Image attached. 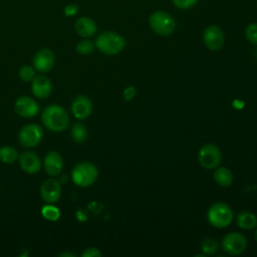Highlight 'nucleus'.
Masks as SVG:
<instances>
[{
  "label": "nucleus",
  "mask_w": 257,
  "mask_h": 257,
  "mask_svg": "<svg viewBox=\"0 0 257 257\" xmlns=\"http://www.w3.org/2000/svg\"><path fill=\"white\" fill-rule=\"evenodd\" d=\"M42 122L49 131L62 132L69 123V116L66 110L58 104H50L42 111Z\"/></svg>",
  "instance_id": "obj_1"
},
{
  "label": "nucleus",
  "mask_w": 257,
  "mask_h": 257,
  "mask_svg": "<svg viewBox=\"0 0 257 257\" xmlns=\"http://www.w3.org/2000/svg\"><path fill=\"white\" fill-rule=\"evenodd\" d=\"M94 44L100 52L106 55H114L124 48L125 40L116 32L104 31L96 37Z\"/></svg>",
  "instance_id": "obj_2"
},
{
  "label": "nucleus",
  "mask_w": 257,
  "mask_h": 257,
  "mask_svg": "<svg viewBox=\"0 0 257 257\" xmlns=\"http://www.w3.org/2000/svg\"><path fill=\"white\" fill-rule=\"evenodd\" d=\"M149 24L152 30L162 36H168L172 34L176 28L175 19L167 12L158 10L151 14L149 18Z\"/></svg>",
  "instance_id": "obj_3"
},
{
  "label": "nucleus",
  "mask_w": 257,
  "mask_h": 257,
  "mask_svg": "<svg viewBox=\"0 0 257 257\" xmlns=\"http://www.w3.org/2000/svg\"><path fill=\"white\" fill-rule=\"evenodd\" d=\"M207 218L213 227L225 228L233 220V211L225 203H215L209 208Z\"/></svg>",
  "instance_id": "obj_4"
},
{
  "label": "nucleus",
  "mask_w": 257,
  "mask_h": 257,
  "mask_svg": "<svg viewBox=\"0 0 257 257\" xmlns=\"http://www.w3.org/2000/svg\"><path fill=\"white\" fill-rule=\"evenodd\" d=\"M98 171L96 167L88 162H82L77 164L71 173L72 181L79 187H88L92 185L97 179Z\"/></svg>",
  "instance_id": "obj_5"
},
{
  "label": "nucleus",
  "mask_w": 257,
  "mask_h": 257,
  "mask_svg": "<svg viewBox=\"0 0 257 257\" xmlns=\"http://www.w3.org/2000/svg\"><path fill=\"white\" fill-rule=\"evenodd\" d=\"M222 159L220 149L214 144H205L201 147L198 153V160L200 165L208 170L219 167Z\"/></svg>",
  "instance_id": "obj_6"
},
{
  "label": "nucleus",
  "mask_w": 257,
  "mask_h": 257,
  "mask_svg": "<svg viewBox=\"0 0 257 257\" xmlns=\"http://www.w3.org/2000/svg\"><path fill=\"white\" fill-rule=\"evenodd\" d=\"M247 246L246 237L237 232H231L222 240V249L228 255H239L243 253Z\"/></svg>",
  "instance_id": "obj_7"
},
{
  "label": "nucleus",
  "mask_w": 257,
  "mask_h": 257,
  "mask_svg": "<svg viewBox=\"0 0 257 257\" xmlns=\"http://www.w3.org/2000/svg\"><path fill=\"white\" fill-rule=\"evenodd\" d=\"M42 137V128L35 123L26 124L19 132V142L25 148L37 146L41 142Z\"/></svg>",
  "instance_id": "obj_8"
},
{
  "label": "nucleus",
  "mask_w": 257,
  "mask_h": 257,
  "mask_svg": "<svg viewBox=\"0 0 257 257\" xmlns=\"http://www.w3.org/2000/svg\"><path fill=\"white\" fill-rule=\"evenodd\" d=\"M224 40L223 31L216 25L208 26L203 32V41L210 50L217 51L221 49L224 44Z\"/></svg>",
  "instance_id": "obj_9"
},
{
  "label": "nucleus",
  "mask_w": 257,
  "mask_h": 257,
  "mask_svg": "<svg viewBox=\"0 0 257 257\" xmlns=\"http://www.w3.org/2000/svg\"><path fill=\"white\" fill-rule=\"evenodd\" d=\"M61 187L55 179H47L40 188V196L42 200L48 204L55 203L60 198Z\"/></svg>",
  "instance_id": "obj_10"
},
{
  "label": "nucleus",
  "mask_w": 257,
  "mask_h": 257,
  "mask_svg": "<svg viewBox=\"0 0 257 257\" xmlns=\"http://www.w3.org/2000/svg\"><path fill=\"white\" fill-rule=\"evenodd\" d=\"M55 62L54 53L47 48H43L39 50L33 58L34 68L39 72H47L49 71Z\"/></svg>",
  "instance_id": "obj_11"
},
{
  "label": "nucleus",
  "mask_w": 257,
  "mask_h": 257,
  "mask_svg": "<svg viewBox=\"0 0 257 257\" xmlns=\"http://www.w3.org/2000/svg\"><path fill=\"white\" fill-rule=\"evenodd\" d=\"M16 112L23 117H32L38 113L37 102L29 96H20L15 102Z\"/></svg>",
  "instance_id": "obj_12"
},
{
  "label": "nucleus",
  "mask_w": 257,
  "mask_h": 257,
  "mask_svg": "<svg viewBox=\"0 0 257 257\" xmlns=\"http://www.w3.org/2000/svg\"><path fill=\"white\" fill-rule=\"evenodd\" d=\"M73 115L78 119H84L90 115L92 110V103L85 95H78L74 98L71 105Z\"/></svg>",
  "instance_id": "obj_13"
},
{
  "label": "nucleus",
  "mask_w": 257,
  "mask_h": 257,
  "mask_svg": "<svg viewBox=\"0 0 257 257\" xmlns=\"http://www.w3.org/2000/svg\"><path fill=\"white\" fill-rule=\"evenodd\" d=\"M63 168V160L61 156L55 152H48L44 158V169L49 176H57Z\"/></svg>",
  "instance_id": "obj_14"
},
{
  "label": "nucleus",
  "mask_w": 257,
  "mask_h": 257,
  "mask_svg": "<svg viewBox=\"0 0 257 257\" xmlns=\"http://www.w3.org/2000/svg\"><path fill=\"white\" fill-rule=\"evenodd\" d=\"M19 164L23 171L29 174L37 173L41 168V162L38 156L32 152H24L19 156Z\"/></svg>",
  "instance_id": "obj_15"
},
{
  "label": "nucleus",
  "mask_w": 257,
  "mask_h": 257,
  "mask_svg": "<svg viewBox=\"0 0 257 257\" xmlns=\"http://www.w3.org/2000/svg\"><path fill=\"white\" fill-rule=\"evenodd\" d=\"M52 89L51 82L48 77L44 75H38L33 78L31 84L32 93L38 98H46Z\"/></svg>",
  "instance_id": "obj_16"
},
{
  "label": "nucleus",
  "mask_w": 257,
  "mask_h": 257,
  "mask_svg": "<svg viewBox=\"0 0 257 257\" xmlns=\"http://www.w3.org/2000/svg\"><path fill=\"white\" fill-rule=\"evenodd\" d=\"M75 31L76 33L84 38L91 37L95 34L97 26L95 22L89 17H80L75 22Z\"/></svg>",
  "instance_id": "obj_17"
},
{
  "label": "nucleus",
  "mask_w": 257,
  "mask_h": 257,
  "mask_svg": "<svg viewBox=\"0 0 257 257\" xmlns=\"http://www.w3.org/2000/svg\"><path fill=\"white\" fill-rule=\"evenodd\" d=\"M214 180L221 187H229L233 183V174L226 167H217L214 172Z\"/></svg>",
  "instance_id": "obj_18"
},
{
  "label": "nucleus",
  "mask_w": 257,
  "mask_h": 257,
  "mask_svg": "<svg viewBox=\"0 0 257 257\" xmlns=\"http://www.w3.org/2000/svg\"><path fill=\"white\" fill-rule=\"evenodd\" d=\"M237 225L245 230L253 229L257 226V217L255 214L248 211L240 212L237 216Z\"/></svg>",
  "instance_id": "obj_19"
},
{
  "label": "nucleus",
  "mask_w": 257,
  "mask_h": 257,
  "mask_svg": "<svg viewBox=\"0 0 257 257\" xmlns=\"http://www.w3.org/2000/svg\"><path fill=\"white\" fill-rule=\"evenodd\" d=\"M70 133H71L72 139L76 143H83L84 141H86V139L88 137V133H87V130H86L85 125H83L80 122L74 123L71 127Z\"/></svg>",
  "instance_id": "obj_20"
},
{
  "label": "nucleus",
  "mask_w": 257,
  "mask_h": 257,
  "mask_svg": "<svg viewBox=\"0 0 257 257\" xmlns=\"http://www.w3.org/2000/svg\"><path fill=\"white\" fill-rule=\"evenodd\" d=\"M18 158L17 151L12 147H3L0 149V161L5 164H12Z\"/></svg>",
  "instance_id": "obj_21"
},
{
  "label": "nucleus",
  "mask_w": 257,
  "mask_h": 257,
  "mask_svg": "<svg viewBox=\"0 0 257 257\" xmlns=\"http://www.w3.org/2000/svg\"><path fill=\"white\" fill-rule=\"evenodd\" d=\"M219 245L213 238H205L201 243V249L205 255H214L218 251Z\"/></svg>",
  "instance_id": "obj_22"
},
{
  "label": "nucleus",
  "mask_w": 257,
  "mask_h": 257,
  "mask_svg": "<svg viewBox=\"0 0 257 257\" xmlns=\"http://www.w3.org/2000/svg\"><path fill=\"white\" fill-rule=\"evenodd\" d=\"M41 213H42V216L47 219V220H50V221H55L59 218L60 216V212L59 210L52 206V205H46L42 208L41 210Z\"/></svg>",
  "instance_id": "obj_23"
},
{
  "label": "nucleus",
  "mask_w": 257,
  "mask_h": 257,
  "mask_svg": "<svg viewBox=\"0 0 257 257\" xmlns=\"http://www.w3.org/2000/svg\"><path fill=\"white\" fill-rule=\"evenodd\" d=\"M94 46H95V44L92 41L84 39L77 43L76 50L79 54L87 55V54H90L94 50Z\"/></svg>",
  "instance_id": "obj_24"
},
{
  "label": "nucleus",
  "mask_w": 257,
  "mask_h": 257,
  "mask_svg": "<svg viewBox=\"0 0 257 257\" xmlns=\"http://www.w3.org/2000/svg\"><path fill=\"white\" fill-rule=\"evenodd\" d=\"M245 37L250 43L257 45V23H251L246 27Z\"/></svg>",
  "instance_id": "obj_25"
},
{
  "label": "nucleus",
  "mask_w": 257,
  "mask_h": 257,
  "mask_svg": "<svg viewBox=\"0 0 257 257\" xmlns=\"http://www.w3.org/2000/svg\"><path fill=\"white\" fill-rule=\"evenodd\" d=\"M19 76L21 80L29 82V81H32L33 78L35 77V71L30 66H22L19 70Z\"/></svg>",
  "instance_id": "obj_26"
},
{
  "label": "nucleus",
  "mask_w": 257,
  "mask_h": 257,
  "mask_svg": "<svg viewBox=\"0 0 257 257\" xmlns=\"http://www.w3.org/2000/svg\"><path fill=\"white\" fill-rule=\"evenodd\" d=\"M174 5L179 9H190L198 2V0H172Z\"/></svg>",
  "instance_id": "obj_27"
},
{
  "label": "nucleus",
  "mask_w": 257,
  "mask_h": 257,
  "mask_svg": "<svg viewBox=\"0 0 257 257\" xmlns=\"http://www.w3.org/2000/svg\"><path fill=\"white\" fill-rule=\"evenodd\" d=\"M100 255V251L95 247L86 248L82 253V257H99Z\"/></svg>",
  "instance_id": "obj_28"
},
{
  "label": "nucleus",
  "mask_w": 257,
  "mask_h": 257,
  "mask_svg": "<svg viewBox=\"0 0 257 257\" xmlns=\"http://www.w3.org/2000/svg\"><path fill=\"white\" fill-rule=\"evenodd\" d=\"M79 6L76 4H69L64 8V14L66 16H74L78 12Z\"/></svg>",
  "instance_id": "obj_29"
},
{
  "label": "nucleus",
  "mask_w": 257,
  "mask_h": 257,
  "mask_svg": "<svg viewBox=\"0 0 257 257\" xmlns=\"http://www.w3.org/2000/svg\"><path fill=\"white\" fill-rule=\"evenodd\" d=\"M135 94H136V89H135L134 86H128V87H126V88L124 89V91H123V97H124L126 100H130V99L134 98Z\"/></svg>",
  "instance_id": "obj_30"
},
{
  "label": "nucleus",
  "mask_w": 257,
  "mask_h": 257,
  "mask_svg": "<svg viewBox=\"0 0 257 257\" xmlns=\"http://www.w3.org/2000/svg\"><path fill=\"white\" fill-rule=\"evenodd\" d=\"M59 256H64V257H75V254L71 253V252H64V253H61Z\"/></svg>",
  "instance_id": "obj_31"
},
{
  "label": "nucleus",
  "mask_w": 257,
  "mask_h": 257,
  "mask_svg": "<svg viewBox=\"0 0 257 257\" xmlns=\"http://www.w3.org/2000/svg\"><path fill=\"white\" fill-rule=\"evenodd\" d=\"M254 238H255V240H256V242H257V229H256V231H255V234H254Z\"/></svg>",
  "instance_id": "obj_32"
}]
</instances>
